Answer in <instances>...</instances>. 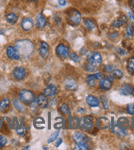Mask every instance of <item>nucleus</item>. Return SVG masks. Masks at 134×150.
Returning <instances> with one entry per match:
<instances>
[{
  "label": "nucleus",
  "instance_id": "nucleus-1",
  "mask_svg": "<svg viewBox=\"0 0 134 150\" xmlns=\"http://www.w3.org/2000/svg\"><path fill=\"white\" fill-rule=\"evenodd\" d=\"M16 49L18 50V52L21 56H29L33 52L34 45L31 43V41L28 40H22L17 41L15 45Z\"/></svg>",
  "mask_w": 134,
  "mask_h": 150
},
{
  "label": "nucleus",
  "instance_id": "nucleus-2",
  "mask_svg": "<svg viewBox=\"0 0 134 150\" xmlns=\"http://www.w3.org/2000/svg\"><path fill=\"white\" fill-rule=\"evenodd\" d=\"M67 18L69 24L72 25H78L81 23V15L80 12L77 11V9H68L67 11Z\"/></svg>",
  "mask_w": 134,
  "mask_h": 150
},
{
  "label": "nucleus",
  "instance_id": "nucleus-3",
  "mask_svg": "<svg viewBox=\"0 0 134 150\" xmlns=\"http://www.w3.org/2000/svg\"><path fill=\"white\" fill-rule=\"evenodd\" d=\"M36 99L35 94L29 89H21L19 93V100L26 104H31Z\"/></svg>",
  "mask_w": 134,
  "mask_h": 150
},
{
  "label": "nucleus",
  "instance_id": "nucleus-4",
  "mask_svg": "<svg viewBox=\"0 0 134 150\" xmlns=\"http://www.w3.org/2000/svg\"><path fill=\"white\" fill-rule=\"evenodd\" d=\"M86 60L88 63L95 67H99L102 63L101 55L98 52H91L88 53L86 57Z\"/></svg>",
  "mask_w": 134,
  "mask_h": 150
},
{
  "label": "nucleus",
  "instance_id": "nucleus-5",
  "mask_svg": "<svg viewBox=\"0 0 134 150\" xmlns=\"http://www.w3.org/2000/svg\"><path fill=\"white\" fill-rule=\"evenodd\" d=\"M93 117L91 116H85L80 119V127L81 130L89 131L94 128Z\"/></svg>",
  "mask_w": 134,
  "mask_h": 150
},
{
  "label": "nucleus",
  "instance_id": "nucleus-6",
  "mask_svg": "<svg viewBox=\"0 0 134 150\" xmlns=\"http://www.w3.org/2000/svg\"><path fill=\"white\" fill-rule=\"evenodd\" d=\"M6 54L9 59H12L14 61H17L21 58V55L16 47L13 46H8L6 49Z\"/></svg>",
  "mask_w": 134,
  "mask_h": 150
},
{
  "label": "nucleus",
  "instance_id": "nucleus-7",
  "mask_svg": "<svg viewBox=\"0 0 134 150\" xmlns=\"http://www.w3.org/2000/svg\"><path fill=\"white\" fill-rule=\"evenodd\" d=\"M102 79V74L101 72H97L96 74H91L87 76L86 78V82L90 87H95L96 85V81H100Z\"/></svg>",
  "mask_w": 134,
  "mask_h": 150
},
{
  "label": "nucleus",
  "instance_id": "nucleus-8",
  "mask_svg": "<svg viewBox=\"0 0 134 150\" xmlns=\"http://www.w3.org/2000/svg\"><path fill=\"white\" fill-rule=\"evenodd\" d=\"M56 53L62 59H66L69 56V48L66 45L60 44L56 48Z\"/></svg>",
  "mask_w": 134,
  "mask_h": 150
},
{
  "label": "nucleus",
  "instance_id": "nucleus-9",
  "mask_svg": "<svg viewBox=\"0 0 134 150\" xmlns=\"http://www.w3.org/2000/svg\"><path fill=\"white\" fill-rule=\"evenodd\" d=\"M12 76L14 77L17 81H21L23 80L26 76V71L24 67H15L14 70L12 71Z\"/></svg>",
  "mask_w": 134,
  "mask_h": 150
},
{
  "label": "nucleus",
  "instance_id": "nucleus-10",
  "mask_svg": "<svg viewBox=\"0 0 134 150\" xmlns=\"http://www.w3.org/2000/svg\"><path fill=\"white\" fill-rule=\"evenodd\" d=\"M110 125V120L105 117H101L97 118V120H96V126H97L98 129L105 130V129L109 128Z\"/></svg>",
  "mask_w": 134,
  "mask_h": 150
},
{
  "label": "nucleus",
  "instance_id": "nucleus-11",
  "mask_svg": "<svg viewBox=\"0 0 134 150\" xmlns=\"http://www.w3.org/2000/svg\"><path fill=\"white\" fill-rule=\"evenodd\" d=\"M36 100L38 106L41 107V108H48V106H49V101H48L47 96L45 95V93L39 94L37 96Z\"/></svg>",
  "mask_w": 134,
  "mask_h": 150
},
{
  "label": "nucleus",
  "instance_id": "nucleus-12",
  "mask_svg": "<svg viewBox=\"0 0 134 150\" xmlns=\"http://www.w3.org/2000/svg\"><path fill=\"white\" fill-rule=\"evenodd\" d=\"M34 25V21L31 17H26L21 21V27L24 31H30Z\"/></svg>",
  "mask_w": 134,
  "mask_h": 150
},
{
  "label": "nucleus",
  "instance_id": "nucleus-13",
  "mask_svg": "<svg viewBox=\"0 0 134 150\" xmlns=\"http://www.w3.org/2000/svg\"><path fill=\"white\" fill-rule=\"evenodd\" d=\"M119 93L124 96H129V95H133L134 94V88L131 85L124 84L121 86L119 89Z\"/></svg>",
  "mask_w": 134,
  "mask_h": 150
},
{
  "label": "nucleus",
  "instance_id": "nucleus-14",
  "mask_svg": "<svg viewBox=\"0 0 134 150\" xmlns=\"http://www.w3.org/2000/svg\"><path fill=\"white\" fill-rule=\"evenodd\" d=\"M73 140L76 144H81V143H86V140L88 139L87 136L81 131H77L73 135Z\"/></svg>",
  "mask_w": 134,
  "mask_h": 150
},
{
  "label": "nucleus",
  "instance_id": "nucleus-15",
  "mask_svg": "<svg viewBox=\"0 0 134 150\" xmlns=\"http://www.w3.org/2000/svg\"><path fill=\"white\" fill-rule=\"evenodd\" d=\"M86 103H87V105L91 107V108H96L100 106V103L101 101L99 100V98L94 95H87L86 98Z\"/></svg>",
  "mask_w": 134,
  "mask_h": 150
},
{
  "label": "nucleus",
  "instance_id": "nucleus-16",
  "mask_svg": "<svg viewBox=\"0 0 134 150\" xmlns=\"http://www.w3.org/2000/svg\"><path fill=\"white\" fill-rule=\"evenodd\" d=\"M47 25V21L45 16L42 13H39L36 16V27L37 29L42 30Z\"/></svg>",
  "mask_w": 134,
  "mask_h": 150
},
{
  "label": "nucleus",
  "instance_id": "nucleus-17",
  "mask_svg": "<svg viewBox=\"0 0 134 150\" xmlns=\"http://www.w3.org/2000/svg\"><path fill=\"white\" fill-rule=\"evenodd\" d=\"M99 86L102 90L106 91V90H109L112 86V81H110L109 79H107L106 77H105L104 79L100 80V83H99Z\"/></svg>",
  "mask_w": 134,
  "mask_h": 150
},
{
  "label": "nucleus",
  "instance_id": "nucleus-18",
  "mask_svg": "<svg viewBox=\"0 0 134 150\" xmlns=\"http://www.w3.org/2000/svg\"><path fill=\"white\" fill-rule=\"evenodd\" d=\"M64 87L68 90H76L77 89V84L72 78H67L64 81Z\"/></svg>",
  "mask_w": 134,
  "mask_h": 150
},
{
  "label": "nucleus",
  "instance_id": "nucleus-19",
  "mask_svg": "<svg viewBox=\"0 0 134 150\" xmlns=\"http://www.w3.org/2000/svg\"><path fill=\"white\" fill-rule=\"evenodd\" d=\"M12 103H13V106L14 108H16L19 112H21V113H24L26 112V106L24 105V103L22 102H21L20 100L16 99V98H14L12 100Z\"/></svg>",
  "mask_w": 134,
  "mask_h": 150
},
{
  "label": "nucleus",
  "instance_id": "nucleus-20",
  "mask_svg": "<svg viewBox=\"0 0 134 150\" xmlns=\"http://www.w3.org/2000/svg\"><path fill=\"white\" fill-rule=\"evenodd\" d=\"M44 93L47 97H53L57 93V87L54 85H49L44 90Z\"/></svg>",
  "mask_w": 134,
  "mask_h": 150
},
{
  "label": "nucleus",
  "instance_id": "nucleus-21",
  "mask_svg": "<svg viewBox=\"0 0 134 150\" xmlns=\"http://www.w3.org/2000/svg\"><path fill=\"white\" fill-rule=\"evenodd\" d=\"M68 127L69 129H77L80 127V119L77 117H69L68 119Z\"/></svg>",
  "mask_w": 134,
  "mask_h": 150
},
{
  "label": "nucleus",
  "instance_id": "nucleus-22",
  "mask_svg": "<svg viewBox=\"0 0 134 150\" xmlns=\"http://www.w3.org/2000/svg\"><path fill=\"white\" fill-rule=\"evenodd\" d=\"M127 21H128L127 16H125V15H123V16H120L118 19L114 21L113 23H112V25H113L114 27H116V28H119V27H121V26L123 25L124 24H126Z\"/></svg>",
  "mask_w": 134,
  "mask_h": 150
},
{
  "label": "nucleus",
  "instance_id": "nucleus-23",
  "mask_svg": "<svg viewBox=\"0 0 134 150\" xmlns=\"http://www.w3.org/2000/svg\"><path fill=\"white\" fill-rule=\"evenodd\" d=\"M117 125H118V127H120L123 130H126L128 128V126H129V120L125 117H122L118 118Z\"/></svg>",
  "mask_w": 134,
  "mask_h": 150
},
{
  "label": "nucleus",
  "instance_id": "nucleus-24",
  "mask_svg": "<svg viewBox=\"0 0 134 150\" xmlns=\"http://www.w3.org/2000/svg\"><path fill=\"white\" fill-rule=\"evenodd\" d=\"M5 18H6V20H7L8 23L11 25H15L18 21V16L13 12H10V13L7 14L5 16Z\"/></svg>",
  "mask_w": 134,
  "mask_h": 150
},
{
  "label": "nucleus",
  "instance_id": "nucleus-25",
  "mask_svg": "<svg viewBox=\"0 0 134 150\" xmlns=\"http://www.w3.org/2000/svg\"><path fill=\"white\" fill-rule=\"evenodd\" d=\"M10 103H11L10 99L8 98H5L4 99H2V100L0 101V112H5V111L9 108Z\"/></svg>",
  "mask_w": 134,
  "mask_h": 150
},
{
  "label": "nucleus",
  "instance_id": "nucleus-26",
  "mask_svg": "<svg viewBox=\"0 0 134 150\" xmlns=\"http://www.w3.org/2000/svg\"><path fill=\"white\" fill-rule=\"evenodd\" d=\"M83 23H84V25L86 26V28L87 29V30H92L96 26V22L92 19H90V18H87V19L84 20Z\"/></svg>",
  "mask_w": 134,
  "mask_h": 150
},
{
  "label": "nucleus",
  "instance_id": "nucleus-27",
  "mask_svg": "<svg viewBox=\"0 0 134 150\" xmlns=\"http://www.w3.org/2000/svg\"><path fill=\"white\" fill-rule=\"evenodd\" d=\"M45 125V120L42 117H37L34 121V126L36 129H43Z\"/></svg>",
  "mask_w": 134,
  "mask_h": 150
},
{
  "label": "nucleus",
  "instance_id": "nucleus-28",
  "mask_svg": "<svg viewBox=\"0 0 134 150\" xmlns=\"http://www.w3.org/2000/svg\"><path fill=\"white\" fill-rule=\"evenodd\" d=\"M127 69H128V71L130 74L134 73V57H130L128 60Z\"/></svg>",
  "mask_w": 134,
  "mask_h": 150
},
{
  "label": "nucleus",
  "instance_id": "nucleus-29",
  "mask_svg": "<svg viewBox=\"0 0 134 150\" xmlns=\"http://www.w3.org/2000/svg\"><path fill=\"white\" fill-rule=\"evenodd\" d=\"M16 134L20 136H25L26 134V128L23 124H21L20 126L16 129Z\"/></svg>",
  "mask_w": 134,
  "mask_h": 150
},
{
  "label": "nucleus",
  "instance_id": "nucleus-30",
  "mask_svg": "<svg viewBox=\"0 0 134 150\" xmlns=\"http://www.w3.org/2000/svg\"><path fill=\"white\" fill-rule=\"evenodd\" d=\"M39 54H40V56H41V57H43V58H47L49 55V49H46V48H44V47L41 46V48L39 49Z\"/></svg>",
  "mask_w": 134,
  "mask_h": 150
},
{
  "label": "nucleus",
  "instance_id": "nucleus-31",
  "mask_svg": "<svg viewBox=\"0 0 134 150\" xmlns=\"http://www.w3.org/2000/svg\"><path fill=\"white\" fill-rule=\"evenodd\" d=\"M126 36L128 38L134 36V27L133 24H128L126 28Z\"/></svg>",
  "mask_w": 134,
  "mask_h": 150
},
{
  "label": "nucleus",
  "instance_id": "nucleus-32",
  "mask_svg": "<svg viewBox=\"0 0 134 150\" xmlns=\"http://www.w3.org/2000/svg\"><path fill=\"white\" fill-rule=\"evenodd\" d=\"M84 68L88 72H95V71H97V67H95V66L91 65V64H90L88 62L86 63L85 65H84Z\"/></svg>",
  "mask_w": 134,
  "mask_h": 150
},
{
  "label": "nucleus",
  "instance_id": "nucleus-33",
  "mask_svg": "<svg viewBox=\"0 0 134 150\" xmlns=\"http://www.w3.org/2000/svg\"><path fill=\"white\" fill-rule=\"evenodd\" d=\"M90 148L88 144L86 143H81V144H77V145L75 146L74 149L79 150H88Z\"/></svg>",
  "mask_w": 134,
  "mask_h": 150
},
{
  "label": "nucleus",
  "instance_id": "nucleus-34",
  "mask_svg": "<svg viewBox=\"0 0 134 150\" xmlns=\"http://www.w3.org/2000/svg\"><path fill=\"white\" fill-rule=\"evenodd\" d=\"M68 57H70V59H71L72 61L74 62H77V63H78V62H81V57H80V56H78L76 53H70Z\"/></svg>",
  "mask_w": 134,
  "mask_h": 150
},
{
  "label": "nucleus",
  "instance_id": "nucleus-35",
  "mask_svg": "<svg viewBox=\"0 0 134 150\" xmlns=\"http://www.w3.org/2000/svg\"><path fill=\"white\" fill-rule=\"evenodd\" d=\"M112 73H113V76H114V78H116V79H121V78L123 77V73L120 70H118V69L114 70Z\"/></svg>",
  "mask_w": 134,
  "mask_h": 150
},
{
  "label": "nucleus",
  "instance_id": "nucleus-36",
  "mask_svg": "<svg viewBox=\"0 0 134 150\" xmlns=\"http://www.w3.org/2000/svg\"><path fill=\"white\" fill-rule=\"evenodd\" d=\"M58 134H59V130H58L57 131H55V132H53V134L50 135V137L48 139V143L50 144V143L53 142V141H55L56 139H57L58 136Z\"/></svg>",
  "mask_w": 134,
  "mask_h": 150
},
{
  "label": "nucleus",
  "instance_id": "nucleus-37",
  "mask_svg": "<svg viewBox=\"0 0 134 150\" xmlns=\"http://www.w3.org/2000/svg\"><path fill=\"white\" fill-rule=\"evenodd\" d=\"M59 110H60V112H61L62 114H68L70 113V109H69L68 106L67 105V104H63V105L60 107V108H59Z\"/></svg>",
  "mask_w": 134,
  "mask_h": 150
},
{
  "label": "nucleus",
  "instance_id": "nucleus-38",
  "mask_svg": "<svg viewBox=\"0 0 134 150\" xmlns=\"http://www.w3.org/2000/svg\"><path fill=\"white\" fill-rule=\"evenodd\" d=\"M127 112L130 115H134V103H129L126 107Z\"/></svg>",
  "mask_w": 134,
  "mask_h": 150
},
{
  "label": "nucleus",
  "instance_id": "nucleus-39",
  "mask_svg": "<svg viewBox=\"0 0 134 150\" xmlns=\"http://www.w3.org/2000/svg\"><path fill=\"white\" fill-rule=\"evenodd\" d=\"M101 100L102 102V104H103V107L105 109H108L109 108V103H108V98L105 97V96H101Z\"/></svg>",
  "mask_w": 134,
  "mask_h": 150
},
{
  "label": "nucleus",
  "instance_id": "nucleus-40",
  "mask_svg": "<svg viewBox=\"0 0 134 150\" xmlns=\"http://www.w3.org/2000/svg\"><path fill=\"white\" fill-rule=\"evenodd\" d=\"M7 143H8V139L6 137H4V135H1L0 134V149L4 147L6 144H7Z\"/></svg>",
  "mask_w": 134,
  "mask_h": 150
},
{
  "label": "nucleus",
  "instance_id": "nucleus-41",
  "mask_svg": "<svg viewBox=\"0 0 134 150\" xmlns=\"http://www.w3.org/2000/svg\"><path fill=\"white\" fill-rule=\"evenodd\" d=\"M105 70L106 72H108V73H112L113 71H114V67L111 65H107L105 67Z\"/></svg>",
  "mask_w": 134,
  "mask_h": 150
},
{
  "label": "nucleus",
  "instance_id": "nucleus-42",
  "mask_svg": "<svg viewBox=\"0 0 134 150\" xmlns=\"http://www.w3.org/2000/svg\"><path fill=\"white\" fill-rule=\"evenodd\" d=\"M118 36V32H113L112 34H110V38L111 39V40H114V39H116Z\"/></svg>",
  "mask_w": 134,
  "mask_h": 150
},
{
  "label": "nucleus",
  "instance_id": "nucleus-43",
  "mask_svg": "<svg viewBox=\"0 0 134 150\" xmlns=\"http://www.w3.org/2000/svg\"><path fill=\"white\" fill-rule=\"evenodd\" d=\"M117 53H118L119 55H124V54H126V52L122 49H117Z\"/></svg>",
  "mask_w": 134,
  "mask_h": 150
},
{
  "label": "nucleus",
  "instance_id": "nucleus-44",
  "mask_svg": "<svg viewBox=\"0 0 134 150\" xmlns=\"http://www.w3.org/2000/svg\"><path fill=\"white\" fill-rule=\"evenodd\" d=\"M128 16H129V19H130L131 21H132V22L133 23H134V16H133V14L131 12H128Z\"/></svg>",
  "mask_w": 134,
  "mask_h": 150
},
{
  "label": "nucleus",
  "instance_id": "nucleus-45",
  "mask_svg": "<svg viewBox=\"0 0 134 150\" xmlns=\"http://www.w3.org/2000/svg\"><path fill=\"white\" fill-rule=\"evenodd\" d=\"M41 46H42V47H44V48H46V49H49V45H48L46 42H44V41H43V42H41Z\"/></svg>",
  "mask_w": 134,
  "mask_h": 150
},
{
  "label": "nucleus",
  "instance_id": "nucleus-46",
  "mask_svg": "<svg viewBox=\"0 0 134 150\" xmlns=\"http://www.w3.org/2000/svg\"><path fill=\"white\" fill-rule=\"evenodd\" d=\"M58 4L61 6H65L67 4V2H66V0H58Z\"/></svg>",
  "mask_w": 134,
  "mask_h": 150
},
{
  "label": "nucleus",
  "instance_id": "nucleus-47",
  "mask_svg": "<svg viewBox=\"0 0 134 150\" xmlns=\"http://www.w3.org/2000/svg\"><path fill=\"white\" fill-rule=\"evenodd\" d=\"M62 144V139H58V143L56 144V147H58Z\"/></svg>",
  "mask_w": 134,
  "mask_h": 150
},
{
  "label": "nucleus",
  "instance_id": "nucleus-48",
  "mask_svg": "<svg viewBox=\"0 0 134 150\" xmlns=\"http://www.w3.org/2000/svg\"><path fill=\"white\" fill-rule=\"evenodd\" d=\"M131 127H132V129L134 130V117L132 119V122H131Z\"/></svg>",
  "mask_w": 134,
  "mask_h": 150
},
{
  "label": "nucleus",
  "instance_id": "nucleus-49",
  "mask_svg": "<svg viewBox=\"0 0 134 150\" xmlns=\"http://www.w3.org/2000/svg\"><path fill=\"white\" fill-rule=\"evenodd\" d=\"M77 112H85V110L81 109V108H79V109L77 110Z\"/></svg>",
  "mask_w": 134,
  "mask_h": 150
},
{
  "label": "nucleus",
  "instance_id": "nucleus-50",
  "mask_svg": "<svg viewBox=\"0 0 134 150\" xmlns=\"http://www.w3.org/2000/svg\"><path fill=\"white\" fill-rule=\"evenodd\" d=\"M131 4H132V7H133V8L134 9V0L131 1Z\"/></svg>",
  "mask_w": 134,
  "mask_h": 150
},
{
  "label": "nucleus",
  "instance_id": "nucleus-51",
  "mask_svg": "<svg viewBox=\"0 0 134 150\" xmlns=\"http://www.w3.org/2000/svg\"><path fill=\"white\" fill-rule=\"evenodd\" d=\"M3 30V29H0V35H2V34H4V30Z\"/></svg>",
  "mask_w": 134,
  "mask_h": 150
},
{
  "label": "nucleus",
  "instance_id": "nucleus-52",
  "mask_svg": "<svg viewBox=\"0 0 134 150\" xmlns=\"http://www.w3.org/2000/svg\"><path fill=\"white\" fill-rule=\"evenodd\" d=\"M28 1H31V2H37L38 0H28Z\"/></svg>",
  "mask_w": 134,
  "mask_h": 150
},
{
  "label": "nucleus",
  "instance_id": "nucleus-53",
  "mask_svg": "<svg viewBox=\"0 0 134 150\" xmlns=\"http://www.w3.org/2000/svg\"><path fill=\"white\" fill-rule=\"evenodd\" d=\"M130 1H133V0H130Z\"/></svg>",
  "mask_w": 134,
  "mask_h": 150
}]
</instances>
